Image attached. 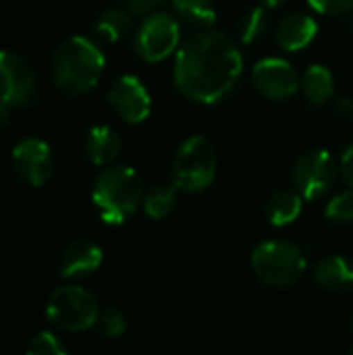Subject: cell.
Returning <instances> with one entry per match:
<instances>
[{
  "label": "cell",
  "instance_id": "cell-1",
  "mask_svg": "<svg viewBox=\"0 0 353 355\" xmlns=\"http://www.w3.org/2000/svg\"><path fill=\"white\" fill-rule=\"evenodd\" d=\"M241 73L243 56L235 40L210 27L179 46L173 67L177 89L198 104H216L227 98Z\"/></svg>",
  "mask_w": 353,
  "mask_h": 355
},
{
  "label": "cell",
  "instance_id": "cell-2",
  "mask_svg": "<svg viewBox=\"0 0 353 355\" xmlns=\"http://www.w3.org/2000/svg\"><path fill=\"white\" fill-rule=\"evenodd\" d=\"M102 48L83 35L64 40L52 56V79L58 89L81 96L94 89L104 73Z\"/></svg>",
  "mask_w": 353,
  "mask_h": 355
},
{
  "label": "cell",
  "instance_id": "cell-3",
  "mask_svg": "<svg viewBox=\"0 0 353 355\" xmlns=\"http://www.w3.org/2000/svg\"><path fill=\"white\" fill-rule=\"evenodd\" d=\"M92 200L106 225H123L141 206L144 183L131 166H108L96 177Z\"/></svg>",
  "mask_w": 353,
  "mask_h": 355
},
{
  "label": "cell",
  "instance_id": "cell-4",
  "mask_svg": "<svg viewBox=\"0 0 353 355\" xmlns=\"http://www.w3.org/2000/svg\"><path fill=\"white\" fill-rule=\"evenodd\" d=\"M254 275L268 287H291L306 275L308 262L304 252L289 241H262L254 248L250 258Z\"/></svg>",
  "mask_w": 353,
  "mask_h": 355
},
{
  "label": "cell",
  "instance_id": "cell-5",
  "mask_svg": "<svg viewBox=\"0 0 353 355\" xmlns=\"http://www.w3.org/2000/svg\"><path fill=\"white\" fill-rule=\"evenodd\" d=\"M218 168V158L212 144L202 135L187 137L173 160V181L181 191L198 193L212 185Z\"/></svg>",
  "mask_w": 353,
  "mask_h": 355
},
{
  "label": "cell",
  "instance_id": "cell-6",
  "mask_svg": "<svg viewBox=\"0 0 353 355\" xmlns=\"http://www.w3.org/2000/svg\"><path fill=\"white\" fill-rule=\"evenodd\" d=\"M100 308L96 297L75 285H67L56 289L46 306L48 320L69 333H79L96 327Z\"/></svg>",
  "mask_w": 353,
  "mask_h": 355
},
{
  "label": "cell",
  "instance_id": "cell-7",
  "mask_svg": "<svg viewBox=\"0 0 353 355\" xmlns=\"http://www.w3.org/2000/svg\"><path fill=\"white\" fill-rule=\"evenodd\" d=\"M181 27L166 10L146 15L135 33V50L146 62H162L179 50Z\"/></svg>",
  "mask_w": 353,
  "mask_h": 355
},
{
  "label": "cell",
  "instance_id": "cell-8",
  "mask_svg": "<svg viewBox=\"0 0 353 355\" xmlns=\"http://www.w3.org/2000/svg\"><path fill=\"white\" fill-rule=\"evenodd\" d=\"M339 166L327 150H310L302 154L293 166V185L304 200H320L337 181Z\"/></svg>",
  "mask_w": 353,
  "mask_h": 355
},
{
  "label": "cell",
  "instance_id": "cell-9",
  "mask_svg": "<svg viewBox=\"0 0 353 355\" xmlns=\"http://www.w3.org/2000/svg\"><path fill=\"white\" fill-rule=\"evenodd\" d=\"M252 83L268 100H289L298 94L302 79L295 67L285 58H262L252 69Z\"/></svg>",
  "mask_w": 353,
  "mask_h": 355
},
{
  "label": "cell",
  "instance_id": "cell-10",
  "mask_svg": "<svg viewBox=\"0 0 353 355\" xmlns=\"http://www.w3.org/2000/svg\"><path fill=\"white\" fill-rule=\"evenodd\" d=\"M35 94L31 67L15 52L0 50V100L10 108L25 106Z\"/></svg>",
  "mask_w": 353,
  "mask_h": 355
},
{
  "label": "cell",
  "instance_id": "cell-11",
  "mask_svg": "<svg viewBox=\"0 0 353 355\" xmlns=\"http://www.w3.org/2000/svg\"><path fill=\"white\" fill-rule=\"evenodd\" d=\"M12 166L17 175L33 187L44 185L54 171L50 146L40 137H25L12 148Z\"/></svg>",
  "mask_w": 353,
  "mask_h": 355
},
{
  "label": "cell",
  "instance_id": "cell-12",
  "mask_svg": "<svg viewBox=\"0 0 353 355\" xmlns=\"http://www.w3.org/2000/svg\"><path fill=\"white\" fill-rule=\"evenodd\" d=\"M108 104L125 123H141L150 116L152 98L135 75L119 77L108 89Z\"/></svg>",
  "mask_w": 353,
  "mask_h": 355
},
{
  "label": "cell",
  "instance_id": "cell-13",
  "mask_svg": "<svg viewBox=\"0 0 353 355\" xmlns=\"http://www.w3.org/2000/svg\"><path fill=\"white\" fill-rule=\"evenodd\" d=\"M102 264V250L89 239L73 241L60 260V277L69 281H81L92 277Z\"/></svg>",
  "mask_w": 353,
  "mask_h": 355
},
{
  "label": "cell",
  "instance_id": "cell-14",
  "mask_svg": "<svg viewBox=\"0 0 353 355\" xmlns=\"http://www.w3.org/2000/svg\"><path fill=\"white\" fill-rule=\"evenodd\" d=\"M318 33V23L312 15L289 12L277 25V42L287 52H298L308 48Z\"/></svg>",
  "mask_w": 353,
  "mask_h": 355
},
{
  "label": "cell",
  "instance_id": "cell-15",
  "mask_svg": "<svg viewBox=\"0 0 353 355\" xmlns=\"http://www.w3.org/2000/svg\"><path fill=\"white\" fill-rule=\"evenodd\" d=\"M314 281L329 291L353 289V262L345 256H325L314 268Z\"/></svg>",
  "mask_w": 353,
  "mask_h": 355
},
{
  "label": "cell",
  "instance_id": "cell-16",
  "mask_svg": "<svg viewBox=\"0 0 353 355\" xmlns=\"http://www.w3.org/2000/svg\"><path fill=\"white\" fill-rule=\"evenodd\" d=\"M85 154L98 166H106V164L114 162L121 154L119 133L106 125L92 127L85 137Z\"/></svg>",
  "mask_w": 353,
  "mask_h": 355
},
{
  "label": "cell",
  "instance_id": "cell-17",
  "mask_svg": "<svg viewBox=\"0 0 353 355\" xmlns=\"http://www.w3.org/2000/svg\"><path fill=\"white\" fill-rule=\"evenodd\" d=\"M304 210V196L295 189H281L270 196L266 204V218L275 227H287L300 218Z\"/></svg>",
  "mask_w": 353,
  "mask_h": 355
},
{
  "label": "cell",
  "instance_id": "cell-18",
  "mask_svg": "<svg viewBox=\"0 0 353 355\" xmlns=\"http://www.w3.org/2000/svg\"><path fill=\"white\" fill-rule=\"evenodd\" d=\"M302 92L314 106L327 104L335 94V77L325 64H310L302 75Z\"/></svg>",
  "mask_w": 353,
  "mask_h": 355
},
{
  "label": "cell",
  "instance_id": "cell-19",
  "mask_svg": "<svg viewBox=\"0 0 353 355\" xmlns=\"http://www.w3.org/2000/svg\"><path fill=\"white\" fill-rule=\"evenodd\" d=\"M179 187L175 185V181L171 183H158L154 185L150 191L144 193V212L154 218V220H162L166 218L169 214H173L175 206H177V200H179Z\"/></svg>",
  "mask_w": 353,
  "mask_h": 355
},
{
  "label": "cell",
  "instance_id": "cell-20",
  "mask_svg": "<svg viewBox=\"0 0 353 355\" xmlns=\"http://www.w3.org/2000/svg\"><path fill=\"white\" fill-rule=\"evenodd\" d=\"M129 29H131V12L127 8H108L94 23L96 35L106 42L123 40L129 33Z\"/></svg>",
  "mask_w": 353,
  "mask_h": 355
},
{
  "label": "cell",
  "instance_id": "cell-21",
  "mask_svg": "<svg viewBox=\"0 0 353 355\" xmlns=\"http://www.w3.org/2000/svg\"><path fill=\"white\" fill-rule=\"evenodd\" d=\"M175 12L191 27L208 29L216 21V8L212 0H171Z\"/></svg>",
  "mask_w": 353,
  "mask_h": 355
},
{
  "label": "cell",
  "instance_id": "cell-22",
  "mask_svg": "<svg viewBox=\"0 0 353 355\" xmlns=\"http://www.w3.org/2000/svg\"><path fill=\"white\" fill-rule=\"evenodd\" d=\"M268 29V6H264L262 2L254 8H250L246 12V17L241 19L239 25V40L241 44H254L258 42Z\"/></svg>",
  "mask_w": 353,
  "mask_h": 355
},
{
  "label": "cell",
  "instance_id": "cell-23",
  "mask_svg": "<svg viewBox=\"0 0 353 355\" xmlns=\"http://www.w3.org/2000/svg\"><path fill=\"white\" fill-rule=\"evenodd\" d=\"M325 216L333 223H353V189L337 193L325 208Z\"/></svg>",
  "mask_w": 353,
  "mask_h": 355
},
{
  "label": "cell",
  "instance_id": "cell-24",
  "mask_svg": "<svg viewBox=\"0 0 353 355\" xmlns=\"http://www.w3.org/2000/svg\"><path fill=\"white\" fill-rule=\"evenodd\" d=\"M25 352L29 355H62L67 354V347L54 333L42 331L29 339Z\"/></svg>",
  "mask_w": 353,
  "mask_h": 355
},
{
  "label": "cell",
  "instance_id": "cell-25",
  "mask_svg": "<svg viewBox=\"0 0 353 355\" xmlns=\"http://www.w3.org/2000/svg\"><path fill=\"white\" fill-rule=\"evenodd\" d=\"M96 327H98V331H100L106 339H117V337H121V335L127 331V320H125V316H123L119 310H114V308H104V310H100V314H98Z\"/></svg>",
  "mask_w": 353,
  "mask_h": 355
},
{
  "label": "cell",
  "instance_id": "cell-26",
  "mask_svg": "<svg viewBox=\"0 0 353 355\" xmlns=\"http://www.w3.org/2000/svg\"><path fill=\"white\" fill-rule=\"evenodd\" d=\"M308 4L320 15H343L353 10V0H308Z\"/></svg>",
  "mask_w": 353,
  "mask_h": 355
},
{
  "label": "cell",
  "instance_id": "cell-27",
  "mask_svg": "<svg viewBox=\"0 0 353 355\" xmlns=\"http://www.w3.org/2000/svg\"><path fill=\"white\" fill-rule=\"evenodd\" d=\"M121 2H123V8H127L131 15L146 17V15L158 10L166 0H121Z\"/></svg>",
  "mask_w": 353,
  "mask_h": 355
},
{
  "label": "cell",
  "instance_id": "cell-28",
  "mask_svg": "<svg viewBox=\"0 0 353 355\" xmlns=\"http://www.w3.org/2000/svg\"><path fill=\"white\" fill-rule=\"evenodd\" d=\"M339 173L345 181V185L353 189V144L345 148L343 156H341V162H339Z\"/></svg>",
  "mask_w": 353,
  "mask_h": 355
},
{
  "label": "cell",
  "instance_id": "cell-29",
  "mask_svg": "<svg viewBox=\"0 0 353 355\" xmlns=\"http://www.w3.org/2000/svg\"><path fill=\"white\" fill-rule=\"evenodd\" d=\"M337 110H339V114L343 116V119H347V121H353V98L352 96H341L339 100H337Z\"/></svg>",
  "mask_w": 353,
  "mask_h": 355
},
{
  "label": "cell",
  "instance_id": "cell-30",
  "mask_svg": "<svg viewBox=\"0 0 353 355\" xmlns=\"http://www.w3.org/2000/svg\"><path fill=\"white\" fill-rule=\"evenodd\" d=\"M8 116H10V112H8V104H4V102L0 100V129H4V125L8 123Z\"/></svg>",
  "mask_w": 353,
  "mask_h": 355
},
{
  "label": "cell",
  "instance_id": "cell-31",
  "mask_svg": "<svg viewBox=\"0 0 353 355\" xmlns=\"http://www.w3.org/2000/svg\"><path fill=\"white\" fill-rule=\"evenodd\" d=\"M264 6H268V8H277V6H281L283 2H287V0H260Z\"/></svg>",
  "mask_w": 353,
  "mask_h": 355
},
{
  "label": "cell",
  "instance_id": "cell-32",
  "mask_svg": "<svg viewBox=\"0 0 353 355\" xmlns=\"http://www.w3.org/2000/svg\"><path fill=\"white\" fill-rule=\"evenodd\" d=\"M352 327H353V316H352Z\"/></svg>",
  "mask_w": 353,
  "mask_h": 355
},
{
  "label": "cell",
  "instance_id": "cell-33",
  "mask_svg": "<svg viewBox=\"0 0 353 355\" xmlns=\"http://www.w3.org/2000/svg\"><path fill=\"white\" fill-rule=\"evenodd\" d=\"M350 352H352V354H353V347H352V349H350Z\"/></svg>",
  "mask_w": 353,
  "mask_h": 355
}]
</instances>
